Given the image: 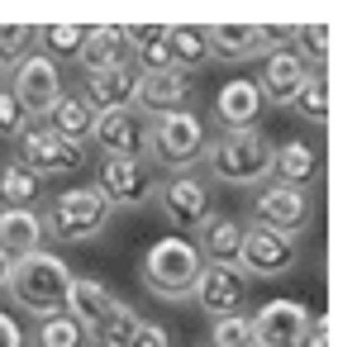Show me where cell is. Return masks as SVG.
I'll list each match as a JSON object with an SVG mask.
<instances>
[{
  "instance_id": "cell-34",
  "label": "cell",
  "mask_w": 357,
  "mask_h": 347,
  "mask_svg": "<svg viewBox=\"0 0 357 347\" xmlns=\"http://www.w3.org/2000/svg\"><path fill=\"white\" fill-rule=\"evenodd\" d=\"M29 134V114H24V105L15 100V91L10 86H0V138H20Z\"/></svg>"
},
{
  "instance_id": "cell-40",
  "label": "cell",
  "mask_w": 357,
  "mask_h": 347,
  "mask_svg": "<svg viewBox=\"0 0 357 347\" xmlns=\"http://www.w3.org/2000/svg\"><path fill=\"white\" fill-rule=\"evenodd\" d=\"M0 77H5V67H0Z\"/></svg>"
},
{
  "instance_id": "cell-26",
  "label": "cell",
  "mask_w": 357,
  "mask_h": 347,
  "mask_svg": "<svg viewBox=\"0 0 357 347\" xmlns=\"http://www.w3.org/2000/svg\"><path fill=\"white\" fill-rule=\"evenodd\" d=\"M48 134H57V138H67V143H77L82 148L86 138H91V124H96V109L86 105L82 95H62L48 114Z\"/></svg>"
},
{
  "instance_id": "cell-32",
  "label": "cell",
  "mask_w": 357,
  "mask_h": 347,
  "mask_svg": "<svg viewBox=\"0 0 357 347\" xmlns=\"http://www.w3.org/2000/svg\"><path fill=\"white\" fill-rule=\"evenodd\" d=\"M296 48L305 67H324L329 62V24H301L296 29Z\"/></svg>"
},
{
  "instance_id": "cell-7",
  "label": "cell",
  "mask_w": 357,
  "mask_h": 347,
  "mask_svg": "<svg viewBox=\"0 0 357 347\" xmlns=\"http://www.w3.org/2000/svg\"><path fill=\"white\" fill-rule=\"evenodd\" d=\"M301 267V238H286V233H272L262 224H248L243 242H238V271L243 276H286V271Z\"/></svg>"
},
{
  "instance_id": "cell-9",
  "label": "cell",
  "mask_w": 357,
  "mask_h": 347,
  "mask_svg": "<svg viewBox=\"0 0 357 347\" xmlns=\"http://www.w3.org/2000/svg\"><path fill=\"white\" fill-rule=\"evenodd\" d=\"M10 91H15V100L24 105V114H48V109L67 95L62 91V72H57L53 57L43 53H29L24 62H15V77H10Z\"/></svg>"
},
{
  "instance_id": "cell-23",
  "label": "cell",
  "mask_w": 357,
  "mask_h": 347,
  "mask_svg": "<svg viewBox=\"0 0 357 347\" xmlns=\"http://www.w3.org/2000/svg\"><path fill=\"white\" fill-rule=\"evenodd\" d=\"M195 233H200L195 252H200L205 262H215V267H238V242H243V224H238V219L210 214Z\"/></svg>"
},
{
  "instance_id": "cell-3",
  "label": "cell",
  "mask_w": 357,
  "mask_h": 347,
  "mask_svg": "<svg viewBox=\"0 0 357 347\" xmlns=\"http://www.w3.org/2000/svg\"><path fill=\"white\" fill-rule=\"evenodd\" d=\"M200 267L205 257L195 252L191 238H158L143 257V286L158 300H191Z\"/></svg>"
},
{
  "instance_id": "cell-5",
  "label": "cell",
  "mask_w": 357,
  "mask_h": 347,
  "mask_svg": "<svg viewBox=\"0 0 357 347\" xmlns=\"http://www.w3.org/2000/svg\"><path fill=\"white\" fill-rule=\"evenodd\" d=\"M110 214H114V205L96 186H72L53 200L43 229H48L57 242H91V238H100V233L110 229Z\"/></svg>"
},
{
  "instance_id": "cell-31",
  "label": "cell",
  "mask_w": 357,
  "mask_h": 347,
  "mask_svg": "<svg viewBox=\"0 0 357 347\" xmlns=\"http://www.w3.org/2000/svg\"><path fill=\"white\" fill-rule=\"evenodd\" d=\"M33 43H38V29L33 24H0V67L24 62Z\"/></svg>"
},
{
  "instance_id": "cell-1",
  "label": "cell",
  "mask_w": 357,
  "mask_h": 347,
  "mask_svg": "<svg viewBox=\"0 0 357 347\" xmlns=\"http://www.w3.org/2000/svg\"><path fill=\"white\" fill-rule=\"evenodd\" d=\"M67 314L86 328V338H96L100 347H129L134 338V328L143 319L134 314V304H124L119 295H110L100 281H72V291H67Z\"/></svg>"
},
{
  "instance_id": "cell-37",
  "label": "cell",
  "mask_w": 357,
  "mask_h": 347,
  "mask_svg": "<svg viewBox=\"0 0 357 347\" xmlns=\"http://www.w3.org/2000/svg\"><path fill=\"white\" fill-rule=\"evenodd\" d=\"M0 347H24V333L10 314H0Z\"/></svg>"
},
{
  "instance_id": "cell-19",
  "label": "cell",
  "mask_w": 357,
  "mask_h": 347,
  "mask_svg": "<svg viewBox=\"0 0 357 347\" xmlns=\"http://www.w3.org/2000/svg\"><path fill=\"white\" fill-rule=\"evenodd\" d=\"M77 62H82L86 77L110 72V67H124V62H129V38H124V24H96V29H86Z\"/></svg>"
},
{
  "instance_id": "cell-10",
  "label": "cell",
  "mask_w": 357,
  "mask_h": 347,
  "mask_svg": "<svg viewBox=\"0 0 357 347\" xmlns=\"http://www.w3.org/2000/svg\"><path fill=\"white\" fill-rule=\"evenodd\" d=\"M310 190H291V186H262V195L252 200V224L272 229V233H286V238H301V229L310 224Z\"/></svg>"
},
{
  "instance_id": "cell-4",
  "label": "cell",
  "mask_w": 357,
  "mask_h": 347,
  "mask_svg": "<svg viewBox=\"0 0 357 347\" xmlns=\"http://www.w3.org/2000/svg\"><path fill=\"white\" fill-rule=\"evenodd\" d=\"M205 143H210V129L195 109H172V114H158L153 129H148V157L162 162L167 171H191L195 157H205Z\"/></svg>"
},
{
  "instance_id": "cell-22",
  "label": "cell",
  "mask_w": 357,
  "mask_h": 347,
  "mask_svg": "<svg viewBox=\"0 0 357 347\" xmlns=\"http://www.w3.org/2000/svg\"><path fill=\"white\" fill-rule=\"evenodd\" d=\"M215 114L224 119V134H243L257 124V114H262V95H257V86L252 81H224L220 95H215Z\"/></svg>"
},
{
  "instance_id": "cell-15",
  "label": "cell",
  "mask_w": 357,
  "mask_h": 347,
  "mask_svg": "<svg viewBox=\"0 0 357 347\" xmlns=\"http://www.w3.org/2000/svg\"><path fill=\"white\" fill-rule=\"evenodd\" d=\"M243 295H248V276L238 267H215V262H205L200 276H195L191 300L210 314V319H224V314H238Z\"/></svg>"
},
{
  "instance_id": "cell-38",
  "label": "cell",
  "mask_w": 357,
  "mask_h": 347,
  "mask_svg": "<svg viewBox=\"0 0 357 347\" xmlns=\"http://www.w3.org/2000/svg\"><path fill=\"white\" fill-rule=\"evenodd\" d=\"M301 347H329V323H324V319H310V333H305Z\"/></svg>"
},
{
  "instance_id": "cell-25",
  "label": "cell",
  "mask_w": 357,
  "mask_h": 347,
  "mask_svg": "<svg viewBox=\"0 0 357 347\" xmlns=\"http://www.w3.org/2000/svg\"><path fill=\"white\" fill-rule=\"evenodd\" d=\"M167 53L176 72H195L210 62V33L205 24H167Z\"/></svg>"
},
{
  "instance_id": "cell-35",
  "label": "cell",
  "mask_w": 357,
  "mask_h": 347,
  "mask_svg": "<svg viewBox=\"0 0 357 347\" xmlns=\"http://www.w3.org/2000/svg\"><path fill=\"white\" fill-rule=\"evenodd\" d=\"M129 347H176V343H172V333H167L162 323H138Z\"/></svg>"
},
{
  "instance_id": "cell-11",
  "label": "cell",
  "mask_w": 357,
  "mask_h": 347,
  "mask_svg": "<svg viewBox=\"0 0 357 347\" xmlns=\"http://www.w3.org/2000/svg\"><path fill=\"white\" fill-rule=\"evenodd\" d=\"M148 129H153V119L138 109H105V114H96L91 138L100 143L105 157H148Z\"/></svg>"
},
{
  "instance_id": "cell-17",
  "label": "cell",
  "mask_w": 357,
  "mask_h": 347,
  "mask_svg": "<svg viewBox=\"0 0 357 347\" xmlns=\"http://www.w3.org/2000/svg\"><path fill=\"white\" fill-rule=\"evenodd\" d=\"M138 72L134 62H124V67H110V72H96V77H86V91L82 100L96 114H105V109H134V95H138Z\"/></svg>"
},
{
  "instance_id": "cell-28",
  "label": "cell",
  "mask_w": 357,
  "mask_h": 347,
  "mask_svg": "<svg viewBox=\"0 0 357 347\" xmlns=\"http://www.w3.org/2000/svg\"><path fill=\"white\" fill-rule=\"evenodd\" d=\"M38 347H86V328L67 309L62 314H48V319H38Z\"/></svg>"
},
{
  "instance_id": "cell-8",
  "label": "cell",
  "mask_w": 357,
  "mask_h": 347,
  "mask_svg": "<svg viewBox=\"0 0 357 347\" xmlns=\"http://www.w3.org/2000/svg\"><path fill=\"white\" fill-rule=\"evenodd\" d=\"M158 205H162V219L172 229H181V238H186V233H195L215 214V195H210V186L200 176L176 171V176H167L162 186H158Z\"/></svg>"
},
{
  "instance_id": "cell-24",
  "label": "cell",
  "mask_w": 357,
  "mask_h": 347,
  "mask_svg": "<svg viewBox=\"0 0 357 347\" xmlns=\"http://www.w3.org/2000/svg\"><path fill=\"white\" fill-rule=\"evenodd\" d=\"M205 33H210V57H224V62H243L267 48L262 24H210Z\"/></svg>"
},
{
  "instance_id": "cell-13",
  "label": "cell",
  "mask_w": 357,
  "mask_h": 347,
  "mask_svg": "<svg viewBox=\"0 0 357 347\" xmlns=\"http://www.w3.org/2000/svg\"><path fill=\"white\" fill-rule=\"evenodd\" d=\"M20 162H24L33 176H67V171L86 167V153L77 143L48 134V129H29V134L20 138Z\"/></svg>"
},
{
  "instance_id": "cell-14",
  "label": "cell",
  "mask_w": 357,
  "mask_h": 347,
  "mask_svg": "<svg viewBox=\"0 0 357 347\" xmlns=\"http://www.w3.org/2000/svg\"><path fill=\"white\" fill-rule=\"evenodd\" d=\"M96 190L110 200V205H143L158 181H153V167L143 157H105L100 162V181Z\"/></svg>"
},
{
  "instance_id": "cell-2",
  "label": "cell",
  "mask_w": 357,
  "mask_h": 347,
  "mask_svg": "<svg viewBox=\"0 0 357 347\" xmlns=\"http://www.w3.org/2000/svg\"><path fill=\"white\" fill-rule=\"evenodd\" d=\"M10 300L29 309V314H62L67 309V291H72V271L57 252H29L10 267V281H5Z\"/></svg>"
},
{
  "instance_id": "cell-6",
  "label": "cell",
  "mask_w": 357,
  "mask_h": 347,
  "mask_svg": "<svg viewBox=\"0 0 357 347\" xmlns=\"http://www.w3.org/2000/svg\"><path fill=\"white\" fill-rule=\"evenodd\" d=\"M205 162H210V171L220 181H229V186H257L272 171V143L257 134V129L220 134L215 143H205Z\"/></svg>"
},
{
  "instance_id": "cell-30",
  "label": "cell",
  "mask_w": 357,
  "mask_h": 347,
  "mask_svg": "<svg viewBox=\"0 0 357 347\" xmlns=\"http://www.w3.org/2000/svg\"><path fill=\"white\" fill-rule=\"evenodd\" d=\"M82 38H86V29L82 24H43L38 29V43H43V48H48V53L43 57H77L82 53Z\"/></svg>"
},
{
  "instance_id": "cell-33",
  "label": "cell",
  "mask_w": 357,
  "mask_h": 347,
  "mask_svg": "<svg viewBox=\"0 0 357 347\" xmlns=\"http://www.w3.org/2000/svg\"><path fill=\"white\" fill-rule=\"evenodd\" d=\"M210 343L215 347H252V323H248L243 314H224V319H215V328H210Z\"/></svg>"
},
{
  "instance_id": "cell-29",
  "label": "cell",
  "mask_w": 357,
  "mask_h": 347,
  "mask_svg": "<svg viewBox=\"0 0 357 347\" xmlns=\"http://www.w3.org/2000/svg\"><path fill=\"white\" fill-rule=\"evenodd\" d=\"M291 105L301 109V119L324 124V119H329V81H324V72H310V77H305V86H301V95H296Z\"/></svg>"
},
{
  "instance_id": "cell-39",
  "label": "cell",
  "mask_w": 357,
  "mask_h": 347,
  "mask_svg": "<svg viewBox=\"0 0 357 347\" xmlns=\"http://www.w3.org/2000/svg\"><path fill=\"white\" fill-rule=\"evenodd\" d=\"M10 267H15V262H10V257L0 252V291H5V281H10Z\"/></svg>"
},
{
  "instance_id": "cell-36",
  "label": "cell",
  "mask_w": 357,
  "mask_h": 347,
  "mask_svg": "<svg viewBox=\"0 0 357 347\" xmlns=\"http://www.w3.org/2000/svg\"><path fill=\"white\" fill-rule=\"evenodd\" d=\"M301 24H262V43H276V53H291Z\"/></svg>"
},
{
  "instance_id": "cell-27",
  "label": "cell",
  "mask_w": 357,
  "mask_h": 347,
  "mask_svg": "<svg viewBox=\"0 0 357 347\" xmlns=\"http://www.w3.org/2000/svg\"><path fill=\"white\" fill-rule=\"evenodd\" d=\"M0 200H5V210H33V200H38V176L29 171L24 162H5V167H0Z\"/></svg>"
},
{
  "instance_id": "cell-21",
  "label": "cell",
  "mask_w": 357,
  "mask_h": 347,
  "mask_svg": "<svg viewBox=\"0 0 357 347\" xmlns=\"http://www.w3.org/2000/svg\"><path fill=\"white\" fill-rule=\"evenodd\" d=\"M267 176H276V186L310 190L319 181V153H314L310 143H301V138H291V143L272 148V171H267Z\"/></svg>"
},
{
  "instance_id": "cell-20",
  "label": "cell",
  "mask_w": 357,
  "mask_h": 347,
  "mask_svg": "<svg viewBox=\"0 0 357 347\" xmlns=\"http://www.w3.org/2000/svg\"><path fill=\"white\" fill-rule=\"evenodd\" d=\"M43 238H48V229H43L38 210H0V252L10 262H20L29 252H43Z\"/></svg>"
},
{
  "instance_id": "cell-16",
  "label": "cell",
  "mask_w": 357,
  "mask_h": 347,
  "mask_svg": "<svg viewBox=\"0 0 357 347\" xmlns=\"http://www.w3.org/2000/svg\"><path fill=\"white\" fill-rule=\"evenodd\" d=\"M134 109H138V114H148V119L172 114V109H191V81H186V72L167 67V72H148V77H138Z\"/></svg>"
},
{
  "instance_id": "cell-18",
  "label": "cell",
  "mask_w": 357,
  "mask_h": 347,
  "mask_svg": "<svg viewBox=\"0 0 357 347\" xmlns=\"http://www.w3.org/2000/svg\"><path fill=\"white\" fill-rule=\"evenodd\" d=\"M305 77H310V67H305L296 53H272L262 62V81H252V86H257V95H262V105H291V100L301 95Z\"/></svg>"
},
{
  "instance_id": "cell-12",
  "label": "cell",
  "mask_w": 357,
  "mask_h": 347,
  "mask_svg": "<svg viewBox=\"0 0 357 347\" xmlns=\"http://www.w3.org/2000/svg\"><path fill=\"white\" fill-rule=\"evenodd\" d=\"M310 309H305L301 300H267L262 309H257V319L252 323V347H301L305 333H310Z\"/></svg>"
}]
</instances>
